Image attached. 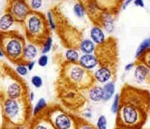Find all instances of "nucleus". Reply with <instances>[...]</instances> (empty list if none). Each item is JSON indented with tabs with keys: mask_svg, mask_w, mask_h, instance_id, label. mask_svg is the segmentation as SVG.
I'll list each match as a JSON object with an SVG mask.
<instances>
[{
	"mask_svg": "<svg viewBox=\"0 0 150 129\" xmlns=\"http://www.w3.org/2000/svg\"><path fill=\"white\" fill-rule=\"evenodd\" d=\"M1 99H18L29 96L27 83L20 75L5 63L1 66Z\"/></svg>",
	"mask_w": 150,
	"mask_h": 129,
	"instance_id": "nucleus-6",
	"label": "nucleus"
},
{
	"mask_svg": "<svg viewBox=\"0 0 150 129\" xmlns=\"http://www.w3.org/2000/svg\"><path fill=\"white\" fill-rule=\"evenodd\" d=\"M89 98L94 102H99L104 99V89L98 86H94L89 90Z\"/></svg>",
	"mask_w": 150,
	"mask_h": 129,
	"instance_id": "nucleus-18",
	"label": "nucleus"
},
{
	"mask_svg": "<svg viewBox=\"0 0 150 129\" xmlns=\"http://www.w3.org/2000/svg\"><path fill=\"white\" fill-rule=\"evenodd\" d=\"M23 1H25V0H23Z\"/></svg>",
	"mask_w": 150,
	"mask_h": 129,
	"instance_id": "nucleus-43",
	"label": "nucleus"
},
{
	"mask_svg": "<svg viewBox=\"0 0 150 129\" xmlns=\"http://www.w3.org/2000/svg\"><path fill=\"white\" fill-rule=\"evenodd\" d=\"M96 81L92 72L84 68L80 63L65 61L60 65V74L56 82L84 92L94 87Z\"/></svg>",
	"mask_w": 150,
	"mask_h": 129,
	"instance_id": "nucleus-2",
	"label": "nucleus"
},
{
	"mask_svg": "<svg viewBox=\"0 0 150 129\" xmlns=\"http://www.w3.org/2000/svg\"><path fill=\"white\" fill-rule=\"evenodd\" d=\"M28 125L27 129H56L48 118L46 110L33 116Z\"/></svg>",
	"mask_w": 150,
	"mask_h": 129,
	"instance_id": "nucleus-13",
	"label": "nucleus"
},
{
	"mask_svg": "<svg viewBox=\"0 0 150 129\" xmlns=\"http://www.w3.org/2000/svg\"><path fill=\"white\" fill-rule=\"evenodd\" d=\"M21 25L23 27L25 37L30 43L43 47L50 37L51 27L45 15L38 11H31Z\"/></svg>",
	"mask_w": 150,
	"mask_h": 129,
	"instance_id": "nucleus-4",
	"label": "nucleus"
},
{
	"mask_svg": "<svg viewBox=\"0 0 150 129\" xmlns=\"http://www.w3.org/2000/svg\"><path fill=\"white\" fill-rule=\"evenodd\" d=\"M149 49H150V37L144 39L138 47L135 53L136 59L139 58L143 54V53Z\"/></svg>",
	"mask_w": 150,
	"mask_h": 129,
	"instance_id": "nucleus-22",
	"label": "nucleus"
},
{
	"mask_svg": "<svg viewBox=\"0 0 150 129\" xmlns=\"http://www.w3.org/2000/svg\"><path fill=\"white\" fill-rule=\"evenodd\" d=\"M108 121L105 116L101 115L98 118L97 123H96V128L98 129H107Z\"/></svg>",
	"mask_w": 150,
	"mask_h": 129,
	"instance_id": "nucleus-29",
	"label": "nucleus"
},
{
	"mask_svg": "<svg viewBox=\"0 0 150 129\" xmlns=\"http://www.w3.org/2000/svg\"><path fill=\"white\" fill-rule=\"evenodd\" d=\"M96 47L93 42L90 39H84L83 42L81 44L80 50L86 54H89L90 53L95 51Z\"/></svg>",
	"mask_w": 150,
	"mask_h": 129,
	"instance_id": "nucleus-23",
	"label": "nucleus"
},
{
	"mask_svg": "<svg viewBox=\"0 0 150 129\" xmlns=\"http://www.w3.org/2000/svg\"><path fill=\"white\" fill-rule=\"evenodd\" d=\"M52 40L51 37H49V39L46 41V42L45 43L44 45L42 47V53L43 54H46L50 51V50L51 49L52 47Z\"/></svg>",
	"mask_w": 150,
	"mask_h": 129,
	"instance_id": "nucleus-31",
	"label": "nucleus"
},
{
	"mask_svg": "<svg viewBox=\"0 0 150 129\" xmlns=\"http://www.w3.org/2000/svg\"><path fill=\"white\" fill-rule=\"evenodd\" d=\"M50 11L55 21V30L64 46L69 49H80L84 40L83 34L63 14L60 5L54 6Z\"/></svg>",
	"mask_w": 150,
	"mask_h": 129,
	"instance_id": "nucleus-5",
	"label": "nucleus"
},
{
	"mask_svg": "<svg viewBox=\"0 0 150 129\" xmlns=\"http://www.w3.org/2000/svg\"><path fill=\"white\" fill-rule=\"evenodd\" d=\"M79 63L84 68L88 69V70L93 68L98 64L96 56L91 54H85L82 56L80 58Z\"/></svg>",
	"mask_w": 150,
	"mask_h": 129,
	"instance_id": "nucleus-16",
	"label": "nucleus"
},
{
	"mask_svg": "<svg viewBox=\"0 0 150 129\" xmlns=\"http://www.w3.org/2000/svg\"><path fill=\"white\" fill-rule=\"evenodd\" d=\"M138 60L144 63L148 67L150 68V49H148L146 52L143 53V54L138 59Z\"/></svg>",
	"mask_w": 150,
	"mask_h": 129,
	"instance_id": "nucleus-28",
	"label": "nucleus"
},
{
	"mask_svg": "<svg viewBox=\"0 0 150 129\" xmlns=\"http://www.w3.org/2000/svg\"><path fill=\"white\" fill-rule=\"evenodd\" d=\"M115 129H142V128H124V127H117Z\"/></svg>",
	"mask_w": 150,
	"mask_h": 129,
	"instance_id": "nucleus-41",
	"label": "nucleus"
},
{
	"mask_svg": "<svg viewBox=\"0 0 150 129\" xmlns=\"http://www.w3.org/2000/svg\"><path fill=\"white\" fill-rule=\"evenodd\" d=\"M29 96L18 99H1V109L4 123L16 127L29 124L33 108Z\"/></svg>",
	"mask_w": 150,
	"mask_h": 129,
	"instance_id": "nucleus-3",
	"label": "nucleus"
},
{
	"mask_svg": "<svg viewBox=\"0 0 150 129\" xmlns=\"http://www.w3.org/2000/svg\"><path fill=\"white\" fill-rule=\"evenodd\" d=\"M31 83L36 88H40L43 85V80L39 75H34L31 78Z\"/></svg>",
	"mask_w": 150,
	"mask_h": 129,
	"instance_id": "nucleus-30",
	"label": "nucleus"
},
{
	"mask_svg": "<svg viewBox=\"0 0 150 129\" xmlns=\"http://www.w3.org/2000/svg\"><path fill=\"white\" fill-rule=\"evenodd\" d=\"M29 97H30V99L31 101H33L34 98V94L33 92H30V94H29Z\"/></svg>",
	"mask_w": 150,
	"mask_h": 129,
	"instance_id": "nucleus-40",
	"label": "nucleus"
},
{
	"mask_svg": "<svg viewBox=\"0 0 150 129\" xmlns=\"http://www.w3.org/2000/svg\"><path fill=\"white\" fill-rule=\"evenodd\" d=\"M46 113L56 129H80L82 119L68 112L60 105L48 106Z\"/></svg>",
	"mask_w": 150,
	"mask_h": 129,
	"instance_id": "nucleus-9",
	"label": "nucleus"
},
{
	"mask_svg": "<svg viewBox=\"0 0 150 129\" xmlns=\"http://www.w3.org/2000/svg\"><path fill=\"white\" fill-rule=\"evenodd\" d=\"M135 67V62H133V63H128L126 65V67H125V70L126 72H129L130 71L131 69H132L133 67Z\"/></svg>",
	"mask_w": 150,
	"mask_h": 129,
	"instance_id": "nucleus-37",
	"label": "nucleus"
},
{
	"mask_svg": "<svg viewBox=\"0 0 150 129\" xmlns=\"http://www.w3.org/2000/svg\"><path fill=\"white\" fill-rule=\"evenodd\" d=\"M55 89L58 98L69 111H79L86 102L87 97L82 91L71 89L58 82L55 83Z\"/></svg>",
	"mask_w": 150,
	"mask_h": 129,
	"instance_id": "nucleus-10",
	"label": "nucleus"
},
{
	"mask_svg": "<svg viewBox=\"0 0 150 129\" xmlns=\"http://www.w3.org/2000/svg\"><path fill=\"white\" fill-rule=\"evenodd\" d=\"M120 106V94H115L111 105V112L117 114Z\"/></svg>",
	"mask_w": 150,
	"mask_h": 129,
	"instance_id": "nucleus-27",
	"label": "nucleus"
},
{
	"mask_svg": "<svg viewBox=\"0 0 150 129\" xmlns=\"http://www.w3.org/2000/svg\"><path fill=\"white\" fill-rule=\"evenodd\" d=\"M104 89V99L103 101H108L113 96L115 92V85L114 81H109L103 87Z\"/></svg>",
	"mask_w": 150,
	"mask_h": 129,
	"instance_id": "nucleus-21",
	"label": "nucleus"
},
{
	"mask_svg": "<svg viewBox=\"0 0 150 129\" xmlns=\"http://www.w3.org/2000/svg\"><path fill=\"white\" fill-rule=\"evenodd\" d=\"M134 0H126V1H124V4L122 6V9L123 10H125L127 8V7L129 5L131 2L133 1Z\"/></svg>",
	"mask_w": 150,
	"mask_h": 129,
	"instance_id": "nucleus-39",
	"label": "nucleus"
},
{
	"mask_svg": "<svg viewBox=\"0 0 150 129\" xmlns=\"http://www.w3.org/2000/svg\"><path fill=\"white\" fill-rule=\"evenodd\" d=\"M34 65H35V61H30L29 63L27 65V68H28V70H32L33 67H34Z\"/></svg>",
	"mask_w": 150,
	"mask_h": 129,
	"instance_id": "nucleus-38",
	"label": "nucleus"
},
{
	"mask_svg": "<svg viewBox=\"0 0 150 129\" xmlns=\"http://www.w3.org/2000/svg\"><path fill=\"white\" fill-rule=\"evenodd\" d=\"M80 129H98V128H96V127H95V126L93 125L92 124L89 123L82 119Z\"/></svg>",
	"mask_w": 150,
	"mask_h": 129,
	"instance_id": "nucleus-32",
	"label": "nucleus"
},
{
	"mask_svg": "<svg viewBox=\"0 0 150 129\" xmlns=\"http://www.w3.org/2000/svg\"><path fill=\"white\" fill-rule=\"evenodd\" d=\"M16 21L14 18L9 14L5 12V14L3 16L0 20V28H1V31H8L12 25H13Z\"/></svg>",
	"mask_w": 150,
	"mask_h": 129,
	"instance_id": "nucleus-20",
	"label": "nucleus"
},
{
	"mask_svg": "<svg viewBox=\"0 0 150 129\" xmlns=\"http://www.w3.org/2000/svg\"><path fill=\"white\" fill-rule=\"evenodd\" d=\"M38 54V50L36 45L32 43L26 45L24 52V60L28 64L30 61H32Z\"/></svg>",
	"mask_w": 150,
	"mask_h": 129,
	"instance_id": "nucleus-19",
	"label": "nucleus"
},
{
	"mask_svg": "<svg viewBox=\"0 0 150 129\" xmlns=\"http://www.w3.org/2000/svg\"><path fill=\"white\" fill-rule=\"evenodd\" d=\"M150 116V92L124 84L120 93V106L116 127L142 128Z\"/></svg>",
	"mask_w": 150,
	"mask_h": 129,
	"instance_id": "nucleus-1",
	"label": "nucleus"
},
{
	"mask_svg": "<svg viewBox=\"0 0 150 129\" xmlns=\"http://www.w3.org/2000/svg\"><path fill=\"white\" fill-rule=\"evenodd\" d=\"M38 62L40 67H45L48 63V57L45 54H43L40 56Z\"/></svg>",
	"mask_w": 150,
	"mask_h": 129,
	"instance_id": "nucleus-35",
	"label": "nucleus"
},
{
	"mask_svg": "<svg viewBox=\"0 0 150 129\" xmlns=\"http://www.w3.org/2000/svg\"><path fill=\"white\" fill-rule=\"evenodd\" d=\"M95 56L100 67H107L117 72L118 63V49L117 40L114 37H109L104 43L97 45Z\"/></svg>",
	"mask_w": 150,
	"mask_h": 129,
	"instance_id": "nucleus-8",
	"label": "nucleus"
},
{
	"mask_svg": "<svg viewBox=\"0 0 150 129\" xmlns=\"http://www.w3.org/2000/svg\"><path fill=\"white\" fill-rule=\"evenodd\" d=\"M134 78L137 83L150 84V68L140 61L136 59Z\"/></svg>",
	"mask_w": 150,
	"mask_h": 129,
	"instance_id": "nucleus-14",
	"label": "nucleus"
},
{
	"mask_svg": "<svg viewBox=\"0 0 150 129\" xmlns=\"http://www.w3.org/2000/svg\"><path fill=\"white\" fill-rule=\"evenodd\" d=\"M100 10L117 16L120 8H122L124 0H88Z\"/></svg>",
	"mask_w": 150,
	"mask_h": 129,
	"instance_id": "nucleus-12",
	"label": "nucleus"
},
{
	"mask_svg": "<svg viewBox=\"0 0 150 129\" xmlns=\"http://www.w3.org/2000/svg\"><path fill=\"white\" fill-rule=\"evenodd\" d=\"M133 3L136 7H139L141 8L144 7V0H134Z\"/></svg>",
	"mask_w": 150,
	"mask_h": 129,
	"instance_id": "nucleus-36",
	"label": "nucleus"
},
{
	"mask_svg": "<svg viewBox=\"0 0 150 129\" xmlns=\"http://www.w3.org/2000/svg\"><path fill=\"white\" fill-rule=\"evenodd\" d=\"M30 11V8L23 0H8L5 8V12L10 14L19 23L23 21Z\"/></svg>",
	"mask_w": 150,
	"mask_h": 129,
	"instance_id": "nucleus-11",
	"label": "nucleus"
},
{
	"mask_svg": "<svg viewBox=\"0 0 150 129\" xmlns=\"http://www.w3.org/2000/svg\"><path fill=\"white\" fill-rule=\"evenodd\" d=\"M65 57L67 58V61L71 62H77L79 58V53L74 49H68L65 54Z\"/></svg>",
	"mask_w": 150,
	"mask_h": 129,
	"instance_id": "nucleus-25",
	"label": "nucleus"
},
{
	"mask_svg": "<svg viewBox=\"0 0 150 129\" xmlns=\"http://www.w3.org/2000/svg\"><path fill=\"white\" fill-rule=\"evenodd\" d=\"M48 107L46 101L44 98H40L33 110V116H37L38 114L45 111L46 109Z\"/></svg>",
	"mask_w": 150,
	"mask_h": 129,
	"instance_id": "nucleus-24",
	"label": "nucleus"
},
{
	"mask_svg": "<svg viewBox=\"0 0 150 129\" xmlns=\"http://www.w3.org/2000/svg\"><path fill=\"white\" fill-rule=\"evenodd\" d=\"M47 19H48V21H49V23L51 29L52 30H55L56 29L55 21H54V18H53V16L51 13V12L50 11L47 12Z\"/></svg>",
	"mask_w": 150,
	"mask_h": 129,
	"instance_id": "nucleus-33",
	"label": "nucleus"
},
{
	"mask_svg": "<svg viewBox=\"0 0 150 129\" xmlns=\"http://www.w3.org/2000/svg\"><path fill=\"white\" fill-rule=\"evenodd\" d=\"M56 1H59V0H56Z\"/></svg>",
	"mask_w": 150,
	"mask_h": 129,
	"instance_id": "nucleus-42",
	"label": "nucleus"
},
{
	"mask_svg": "<svg viewBox=\"0 0 150 129\" xmlns=\"http://www.w3.org/2000/svg\"><path fill=\"white\" fill-rule=\"evenodd\" d=\"M91 37L94 43L97 45H100L105 42L106 40L105 34L103 32L100 27L95 26L93 27L91 30Z\"/></svg>",
	"mask_w": 150,
	"mask_h": 129,
	"instance_id": "nucleus-17",
	"label": "nucleus"
},
{
	"mask_svg": "<svg viewBox=\"0 0 150 129\" xmlns=\"http://www.w3.org/2000/svg\"><path fill=\"white\" fill-rule=\"evenodd\" d=\"M16 72L20 75H25L27 74L28 68L25 65H18L16 68Z\"/></svg>",
	"mask_w": 150,
	"mask_h": 129,
	"instance_id": "nucleus-34",
	"label": "nucleus"
},
{
	"mask_svg": "<svg viewBox=\"0 0 150 129\" xmlns=\"http://www.w3.org/2000/svg\"><path fill=\"white\" fill-rule=\"evenodd\" d=\"M1 50L11 62L18 65H25L24 52L26 44L24 37L16 30L1 31Z\"/></svg>",
	"mask_w": 150,
	"mask_h": 129,
	"instance_id": "nucleus-7",
	"label": "nucleus"
},
{
	"mask_svg": "<svg viewBox=\"0 0 150 129\" xmlns=\"http://www.w3.org/2000/svg\"><path fill=\"white\" fill-rule=\"evenodd\" d=\"M31 11H38L42 7L43 0H25Z\"/></svg>",
	"mask_w": 150,
	"mask_h": 129,
	"instance_id": "nucleus-26",
	"label": "nucleus"
},
{
	"mask_svg": "<svg viewBox=\"0 0 150 129\" xmlns=\"http://www.w3.org/2000/svg\"><path fill=\"white\" fill-rule=\"evenodd\" d=\"M96 81L100 83L109 82V80H115L116 78L117 72L107 67H100L94 74Z\"/></svg>",
	"mask_w": 150,
	"mask_h": 129,
	"instance_id": "nucleus-15",
	"label": "nucleus"
}]
</instances>
